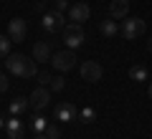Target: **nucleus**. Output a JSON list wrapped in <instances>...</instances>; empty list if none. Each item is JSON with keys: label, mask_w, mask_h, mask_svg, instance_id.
<instances>
[{"label": "nucleus", "mask_w": 152, "mask_h": 139, "mask_svg": "<svg viewBox=\"0 0 152 139\" xmlns=\"http://www.w3.org/2000/svg\"><path fill=\"white\" fill-rule=\"evenodd\" d=\"M26 33H28V23L23 20V18H13V20L8 23V38H10L13 43H23L26 41Z\"/></svg>", "instance_id": "obj_6"}, {"label": "nucleus", "mask_w": 152, "mask_h": 139, "mask_svg": "<svg viewBox=\"0 0 152 139\" xmlns=\"http://www.w3.org/2000/svg\"><path fill=\"white\" fill-rule=\"evenodd\" d=\"M147 94H150V99H152V81H150V86H147Z\"/></svg>", "instance_id": "obj_28"}, {"label": "nucleus", "mask_w": 152, "mask_h": 139, "mask_svg": "<svg viewBox=\"0 0 152 139\" xmlns=\"http://www.w3.org/2000/svg\"><path fill=\"white\" fill-rule=\"evenodd\" d=\"M0 129H3V119H0Z\"/></svg>", "instance_id": "obj_29"}, {"label": "nucleus", "mask_w": 152, "mask_h": 139, "mask_svg": "<svg viewBox=\"0 0 152 139\" xmlns=\"http://www.w3.org/2000/svg\"><path fill=\"white\" fill-rule=\"evenodd\" d=\"M64 41H66V48H79V46H84V41H86V33H84V28L79 25V23H66L64 28Z\"/></svg>", "instance_id": "obj_2"}, {"label": "nucleus", "mask_w": 152, "mask_h": 139, "mask_svg": "<svg viewBox=\"0 0 152 139\" xmlns=\"http://www.w3.org/2000/svg\"><path fill=\"white\" fill-rule=\"evenodd\" d=\"M51 91H64V86H66V79H64V76H56V79L53 81H51Z\"/></svg>", "instance_id": "obj_21"}, {"label": "nucleus", "mask_w": 152, "mask_h": 139, "mask_svg": "<svg viewBox=\"0 0 152 139\" xmlns=\"http://www.w3.org/2000/svg\"><path fill=\"white\" fill-rule=\"evenodd\" d=\"M28 101H31V106L36 109V111H41V109H46L51 104V91L46 89V86H38L31 96H28Z\"/></svg>", "instance_id": "obj_8"}, {"label": "nucleus", "mask_w": 152, "mask_h": 139, "mask_svg": "<svg viewBox=\"0 0 152 139\" xmlns=\"http://www.w3.org/2000/svg\"><path fill=\"white\" fill-rule=\"evenodd\" d=\"M26 109H28L26 99H15V101L10 104V114H20V111H26Z\"/></svg>", "instance_id": "obj_18"}, {"label": "nucleus", "mask_w": 152, "mask_h": 139, "mask_svg": "<svg viewBox=\"0 0 152 139\" xmlns=\"http://www.w3.org/2000/svg\"><path fill=\"white\" fill-rule=\"evenodd\" d=\"M81 119H84L86 124H91L94 119H96V111H94L91 106H84V109H81Z\"/></svg>", "instance_id": "obj_20"}, {"label": "nucleus", "mask_w": 152, "mask_h": 139, "mask_svg": "<svg viewBox=\"0 0 152 139\" xmlns=\"http://www.w3.org/2000/svg\"><path fill=\"white\" fill-rule=\"evenodd\" d=\"M76 53H74V48H64V51H58V53H53V58H51V66H53L56 71H61V74H66V71H71L76 66Z\"/></svg>", "instance_id": "obj_3"}, {"label": "nucleus", "mask_w": 152, "mask_h": 139, "mask_svg": "<svg viewBox=\"0 0 152 139\" xmlns=\"http://www.w3.org/2000/svg\"><path fill=\"white\" fill-rule=\"evenodd\" d=\"M89 15H91V8H89L86 3H74V5L69 8V20H71V23L84 25V23L89 20Z\"/></svg>", "instance_id": "obj_9"}, {"label": "nucleus", "mask_w": 152, "mask_h": 139, "mask_svg": "<svg viewBox=\"0 0 152 139\" xmlns=\"http://www.w3.org/2000/svg\"><path fill=\"white\" fill-rule=\"evenodd\" d=\"M41 25L48 33H61L66 28V15L61 10H46V15L41 18Z\"/></svg>", "instance_id": "obj_4"}, {"label": "nucleus", "mask_w": 152, "mask_h": 139, "mask_svg": "<svg viewBox=\"0 0 152 139\" xmlns=\"http://www.w3.org/2000/svg\"><path fill=\"white\" fill-rule=\"evenodd\" d=\"M129 79L132 81H147V68L145 66H132L129 68Z\"/></svg>", "instance_id": "obj_15"}, {"label": "nucleus", "mask_w": 152, "mask_h": 139, "mask_svg": "<svg viewBox=\"0 0 152 139\" xmlns=\"http://www.w3.org/2000/svg\"><path fill=\"white\" fill-rule=\"evenodd\" d=\"M26 66H28V58H26V56H20V53H10V56H5V68L10 71L13 76H20V79H23V74H26Z\"/></svg>", "instance_id": "obj_7"}, {"label": "nucleus", "mask_w": 152, "mask_h": 139, "mask_svg": "<svg viewBox=\"0 0 152 139\" xmlns=\"http://www.w3.org/2000/svg\"><path fill=\"white\" fill-rule=\"evenodd\" d=\"M5 134H8V139H23L26 132H23L18 119H10V122H5Z\"/></svg>", "instance_id": "obj_13"}, {"label": "nucleus", "mask_w": 152, "mask_h": 139, "mask_svg": "<svg viewBox=\"0 0 152 139\" xmlns=\"http://www.w3.org/2000/svg\"><path fill=\"white\" fill-rule=\"evenodd\" d=\"M145 31H147V25H145L142 18H124L122 25H119V33L127 38V41H134V38L145 36Z\"/></svg>", "instance_id": "obj_1"}, {"label": "nucleus", "mask_w": 152, "mask_h": 139, "mask_svg": "<svg viewBox=\"0 0 152 139\" xmlns=\"http://www.w3.org/2000/svg\"><path fill=\"white\" fill-rule=\"evenodd\" d=\"M46 127H48V124H46V119H41V116L33 119V129H36L38 134H43V132H46Z\"/></svg>", "instance_id": "obj_23"}, {"label": "nucleus", "mask_w": 152, "mask_h": 139, "mask_svg": "<svg viewBox=\"0 0 152 139\" xmlns=\"http://www.w3.org/2000/svg\"><path fill=\"white\" fill-rule=\"evenodd\" d=\"M66 8H71L69 0H53V10H61V13H64Z\"/></svg>", "instance_id": "obj_24"}, {"label": "nucleus", "mask_w": 152, "mask_h": 139, "mask_svg": "<svg viewBox=\"0 0 152 139\" xmlns=\"http://www.w3.org/2000/svg\"><path fill=\"white\" fill-rule=\"evenodd\" d=\"M36 76H38V61H31V58H28V66H26L23 79H36Z\"/></svg>", "instance_id": "obj_16"}, {"label": "nucleus", "mask_w": 152, "mask_h": 139, "mask_svg": "<svg viewBox=\"0 0 152 139\" xmlns=\"http://www.w3.org/2000/svg\"><path fill=\"white\" fill-rule=\"evenodd\" d=\"M33 139H48V137H46V134H36Z\"/></svg>", "instance_id": "obj_27"}, {"label": "nucleus", "mask_w": 152, "mask_h": 139, "mask_svg": "<svg viewBox=\"0 0 152 139\" xmlns=\"http://www.w3.org/2000/svg\"><path fill=\"white\" fill-rule=\"evenodd\" d=\"M8 86H10V84H8V76L3 74V71H0V94H5V91H8Z\"/></svg>", "instance_id": "obj_25"}, {"label": "nucleus", "mask_w": 152, "mask_h": 139, "mask_svg": "<svg viewBox=\"0 0 152 139\" xmlns=\"http://www.w3.org/2000/svg\"><path fill=\"white\" fill-rule=\"evenodd\" d=\"M53 58V53H51V46L46 41H38L36 46H33V61H38V63H46V61Z\"/></svg>", "instance_id": "obj_11"}, {"label": "nucleus", "mask_w": 152, "mask_h": 139, "mask_svg": "<svg viewBox=\"0 0 152 139\" xmlns=\"http://www.w3.org/2000/svg\"><path fill=\"white\" fill-rule=\"evenodd\" d=\"M129 15V0H112L109 3V18L112 20H124Z\"/></svg>", "instance_id": "obj_10"}, {"label": "nucleus", "mask_w": 152, "mask_h": 139, "mask_svg": "<svg viewBox=\"0 0 152 139\" xmlns=\"http://www.w3.org/2000/svg\"><path fill=\"white\" fill-rule=\"evenodd\" d=\"M147 51H150V56H152V36L147 38Z\"/></svg>", "instance_id": "obj_26"}, {"label": "nucleus", "mask_w": 152, "mask_h": 139, "mask_svg": "<svg viewBox=\"0 0 152 139\" xmlns=\"http://www.w3.org/2000/svg\"><path fill=\"white\" fill-rule=\"evenodd\" d=\"M43 134H46L48 139H58V137H61V127H58V124H48Z\"/></svg>", "instance_id": "obj_19"}, {"label": "nucleus", "mask_w": 152, "mask_h": 139, "mask_svg": "<svg viewBox=\"0 0 152 139\" xmlns=\"http://www.w3.org/2000/svg\"><path fill=\"white\" fill-rule=\"evenodd\" d=\"M56 119L58 122H74L76 119V106L74 104H61V106H56Z\"/></svg>", "instance_id": "obj_12"}, {"label": "nucleus", "mask_w": 152, "mask_h": 139, "mask_svg": "<svg viewBox=\"0 0 152 139\" xmlns=\"http://www.w3.org/2000/svg\"><path fill=\"white\" fill-rule=\"evenodd\" d=\"M79 71H81V79L89 81V84H96V81H102L104 76V68L99 61H84L81 66H79Z\"/></svg>", "instance_id": "obj_5"}, {"label": "nucleus", "mask_w": 152, "mask_h": 139, "mask_svg": "<svg viewBox=\"0 0 152 139\" xmlns=\"http://www.w3.org/2000/svg\"><path fill=\"white\" fill-rule=\"evenodd\" d=\"M99 31H102V36H107V38H114L117 33H119V25H117V20H102Z\"/></svg>", "instance_id": "obj_14"}, {"label": "nucleus", "mask_w": 152, "mask_h": 139, "mask_svg": "<svg viewBox=\"0 0 152 139\" xmlns=\"http://www.w3.org/2000/svg\"><path fill=\"white\" fill-rule=\"evenodd\" d=\"M36 79H38V84H41V86H48L51 81H53V76H51L48 71H38V76H36Z\"/></svg>", "instance_id": "obj_22"}, {"label": "nucleus", "mask_w": 152, "mask_h": 139, "mask_svg": "<svg viewBox=\"0 0 152 139\" xmlns=\"http://www.w3.org/2000/svg\"><path fill=\"white\" fill-rule=\"evenodd\" d=\"M10 38L8 36H0V58H5V56H10Z\"/></svg>", "instance_id": "obj_17"}]
</instances>
